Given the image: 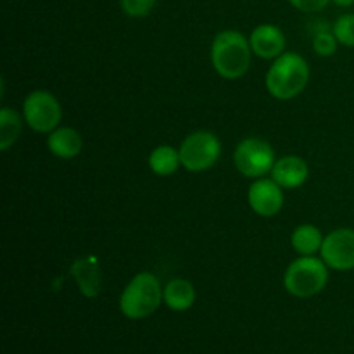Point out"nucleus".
Listing matches in <instances>:
<instances>
[{"mask_svg":"<svg viewBox=\"0 0 354 354\" xmlns=\"http://www.w3.org/2000/svg\"><path fill=\"white\" fill-rule=\"evenodd\" d=\"M252 48L249 38L237 30H225L211 44V62L223 80H239L251 68Z\"/></svg>","mask_w":354,"mask_h":354,"instance_id":"f257e3e1","label":"nucleus"},{"mask_svg":"<svg viewBox=\"0 0 354 354\" xmlns=\"http://www.w3.org/2000/svg\"><path fill=\"white\" fill-rule=\"evenodd\" d=\"M310 66L297 52H283L266 73V90L277 100H290L304 92L310 82Z\"/></svg>","mask_w":354,"mask_h":354,"instance_id":"f03ea898","label":"nucleus"},{"mask_svg":"<svg viewBox=\"0 0 354 354\" xmlns=\"http://www.w3.org/2000/svg\"><path fill=\"white\" fill-rule=\"evenodd\" d=\"M162 289L165 287L154 273H137L121 292L120 311L130 320H144L151 317L161 306Z\"/></svg>","mask_w":354,"mask_h":354,"instance_id":"7ed1b4c3","label":"nucleus"},{"mask_svg":"<svg viewBox=\"0 0 354 354\" xmlns=\"http://www.w3.org/2000/svg\"><path fill=\"white\" fill-rule=\"evenodd\" d=\"M328 266L317 256H299L287 266L283 273V287L287 292L299 299H308L327 287Z\"/></svg>","mask_w":354,"mask_h":354,"instance_id":"20e7f679","label":"nucleus"},{"mask_svg":"<svg viewBox=\"0 0 354 354\" xmlns=\"http://www.w3.org/2000/svg\"><path fill=\"white\" fill-rule=\"evenodd\" d=\"M182 166L190 173H203L213 168L221 156V142L213 131L197 130L180 144Z\"/></svg>","mask_w":354,"mask_h":354,"instance_id":"39448f33","label":"nucleus"},{"mask_svg":"<svg viewBox=\"0 0 354 354\" xmlns=\"http://www.w3.org/2000/svg\"><path fill=\"white\" fill-rule=\"evenodd\" d=\"M277 158L272 144L259 137H248L239 142L234 151V166L245 178L258 180L272 173Z\"/></svg>","mask_w":354,"mask_h":354,"instance_id":"423d86ee","label":"nucleus"},{"mask_svg":"<svg viewBox=\"0 0 354 354\" xmlns=\"http://www.w3.org/2000/svg\"><path fill=\"white\" fill-rule=\"evenodd\" d=\"M24 123L37 133H50L62 120V107L48 90H33L23 100Z\"/></svg>","mask_w":354,"mask_h":354,"instance_id":"0eeeda50","label":"nucleus"},{"mask_svg":"<svg viewBox=\"0 0 354 354\" xmlns=\"http://www.w3.org/2000/svg\"><path fill=\"white\" fill-rule=\"evenodd\" d=\"M320 258L328 268L335 272L354 270V230L353 228H335L325 235Z\"/></svg>","mask_w":354,"mask_h":354,"instance_id":"6e6552de","label":"nucleus"},{"mask_svg":"<svg viewBox=\"0 0 354 354\" xmlns=\"http://www.w3.org/2000/svg\"><path fill=\"white\" fill-rule=\"evenodd\" d=\"M248 201L251 209L254 211L258 216L272 218L282 211L283 203H286V196H283V189L270 176H263V178L254 180L249 187Z\"/></svg>","mask_w":354,"mask_h":354,"instance_id":"1a4fd4ad","label":"nucleus"},{"mask_svg":"<svg viewBox=\"0 0 354 354\" xmlns=\"http://www.w3.org/2000/svg\"><path fill=\"white\" fill-rule=\"evenodd\" d=\"M249 44H251L252 54L258 57L266 59V61H275L277 57L286 52V35L275 24H259L252 30L251 37H249Z\"/></svg>","mask_w":354,"mask_h":354,"instance_id":"9d476101","label":"nucleus"},{"mask_svg":"<svg viewBox=\"0 0 354 354\" xmlns=\"http://www.w3.org/2000/svg\"><path fill=\"white\" fill-rule=\"evenodd\" d=\"M71 277L86 299H95L102 290V270L97 256H82L71 265Z\"/></svg>","mask_w":354,"mask_h":354,"instance_id":"9b49d317","label":"nucleus"},{"mask_svg":"<svg viewBox=\"0 0 354 354\" xmlns=\"http://www.w3.org/2000/svg\"><path fill=\"white\" fill-rule=\"evenodd\" d=\"M270 175L283 190H294L306 183L310 168H308V162L299 156H283L277 159Z\"/></svg>","mask_w":354,"mask_h":354,"instance_id":"f8f14e48","label":"nucleus"},{"mask_svg":"<svg viewBox=\"0 0 354 354\" xmlns=\"http://www.w3.org/2000/svg\"><path fill=\"white\" fill-rule=\"evenodd\" d=\"M47 147L59 159H75L83 151V138L71 127H59L47 137Z\"/></svg>","mask_w":354,"mask_h":354,"instance_id":"ddd939ff","label":"nucleus"},{"mask_svg":"<svg viewBox=\"0 0 354 354\" xmlns=\"http://www.w3.org/2000/svg\"><path fill=\"white\" fill-rule=\"evenodd\" d=\"M162 303L171 311H187L196 303L194 283L185 279H173L162 289Z\"/></svg>","mask_w":354,"mask_h":354,"instance_id":"4468645a","label":"nucleus"},{"mask_svg":"<svg viewBox=\"0 0 354 354\" xmlns=\"http://www.w3.org/2000/svg\"><path fill=\"white\" fill-rule=\"evenodd\" d=\"M324 239L320 228L311 223H303L294 228L290 235V245L299 256H317L320 254Z\"/></svg>","mask_w":354,"mask_h":354,"instance_id":"2eb2a0df","label":"nucleus"},{"mask_svg":"<svg viewBox=\"0 0 354 354\" xmlns=\"http://www.w3.org/2000/svg\"><path fill=\"white\" fill-rule=\"evenodd\" d=\"M180 166H182L180 151L171 145H158L149 154V168L158 176L175 175Z\"/></svg>","mask_w":354,"mask_h":354,"instance_id":"dca6fc26","label":"nucleus"},{"mask_svg":"<svg viewBox=\"0 0 354 354\" xmlns=\"http://www.w3.org/2000/svg\"><path fill=\"white\" fill-rule=\"evenodd\" d=\"M23 121L24 118L17 111L10 107L0 109V151H9L16 144L23 131Z\"/></svg>","mask_w":354,"mask_h":354,"instance_id":"f3484780","label":"nucleus"},{"mask_svg":"<svg viewBox=\"0 0 354 354\" xmlns=\"http://www.w3.org/2000/svg\"><path fill=\"white\" fill-rule=\"evenodd\" d=\"M311 47H313L315 54L320 55V57H330V55H334L337 52L339 41L335 38L334 31L325 26L313 35Z\"/></svg>","mask_w":354,"mask_h":354,"instance_id":"a211bd4d","label":"nucleus"},{"mask_svg":"<svg viewBox=\"0 0 354 354\" xmlns=\"http://www.w3.org/2000/svg\"><path fill=\"white\" fill-rule=\"evenodd\" d=\"M335 38L344 47H354V12L339 17L332 26Z\"/></svg>","mask_w":354,"mask_h":354,"instance_id":"6ab92c4d","label":"nucleus"},{"mask_svg":"<svg viewBox=\"0 0 354 354\" xmlns=\"http://www.w3.org/2000/svg\"><path fill=\"white\" fill-rule=\"evenodd\" d=\"M158 0H120L121 9L130 17H145L152 12Z\"/></svg>","mask_w":354,"mask_h":354,"instance_id":"aec40b11","label":"nucleus"},{"mask_svg":"<svg viewBox=\"0 0 354 354\" xmlns=\"http://www.w3.org/2000/svg\"><path fill=\"white\" fill-rule=\"evenodd\" d=\"M289 2L303 12H318V10H324L330 0H289Z\"/></svg>","mask_w":354,"mask_h":354,"instance_id":"412c9836","label":"nucleus"},{"mask_svg":"<svg viewBox=\"0 0 354 354\" xmlns=\"http://www.w3.org/2000/svg\"><path fill=\"white\" fill-rule=\"evenodd\" d=\"M332 2L339 7H349V6H353L354 0H332Z\"/></svg>","mask_w":354,"mask_h":354,"instance_id":"4be33fe9","label":"nucleus"}]
</instances>
